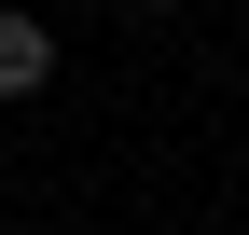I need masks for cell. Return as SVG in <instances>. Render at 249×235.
<instances>
[{
  "label": "cell",
  "instance_id": "obj_1",
  "mask_svg": "<svg viewBox=\"0 0 249 235\" xmlns=\"http://www.w3.org/2000/svg\"><path fill=\"white\" fill-rule=\"evenodd\" d=\"M42 83H55V28L28 0H0V97H42Z\"/></svg>",
  "mask_w": 249,
  "mask_h": 235
},
{
  "label": "cell",
  "instance_id": "obj_2",
  "mask_svg": "<svg viewBox=\"0 0 249 235\" xmlns=\"http://www.w3.org/2000/svg\"><path fill=\"white\" fill-rule=\"evenodd\" d=\"M124 14H166V0H124Z\"/></svg>",
  "mask_w": 249,
  "mask_h": 235
}]
</instances>
